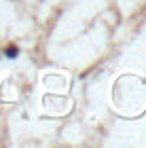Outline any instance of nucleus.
Segmentation results:
<instances>
[{"mask_svg":"<svg viewBox=\"0 0 146 148\" xmlns=\"http://www.w3.org/2000/svg\"><path fill=\"white\" fill-rule=\"evenodd\" d=\"M17 53H19V51H17V47H9V49L4 51V55L13 59V57H17Z\"/></svg>","mask_w":146,"mask_h":148,"instance_id":"nucleus-1","label":"nucleus"}]
</instances>
